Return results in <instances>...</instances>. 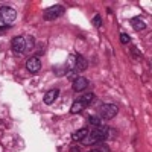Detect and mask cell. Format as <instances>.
I'll return each mask as SVG.
<instances>
[{"label": "cell", "mask_w": 152, "mask_h": 152, "mask_svg": "<svg viewBox=\"0 0 152 152\" xmlns=\"http://www.w3.org/2000/svg\"><path fill=\"white\" fill-rule=\"evenodd\" d=\"M12 50L17 53H26L34 47V38L29 35H18L12 38Z\"/></svg>", "instance_id": "cell-1"}, {"label": "cell", "mask_w": 152, "mask_h": 152, "mask_svg": "<svg viewBox=\"0 0 152 152\" xmlns=\"http://www.w3.org/2000/svg\"><path fill=\"white\" fill-rule=\"evenodd\" d=\"M108 128L107 126H96V129L91 132V134H88L84 140H81L82 142V145H85V146H91V145H96V143H99L100 140H105L107 138V135H108Z\"/></svg>", "instance_id": "cell-2"}, {"label": "cell", "mask_w": 152, "mask_h": 152, "mask_svg": "<svg viewBox=\"0 0 152 152\" xmlns=\"http://www.w3.org/2000/svg\"><path fill=\"white\" fill-rule=\"evenodd\" d=\"M17 18V12L14 8H11V6H2L0 8V21H2L5 26H11L12 23L15 21Z\"/></svg>", "instance_id": "cell-3"}, {"label": "cell", "mask_w": 152, "mask_h": 152, "mask_svg": "<svg viewBox=\"0 0 152 152\" xmlns=\"http://www.w3.org/2000/svg\"><path fill=\"white\" fill-rule=\"evenodd\" d=\"M64 6L62 5H55V6H50L49 9L44 11V20H56L59 18L62 14H64Z\"/></svg>", "instance_id": "cell-4"}, {"label": "cell", "mask_w": 152, "mask_h": 152, "mask_svg": "<svg viewBox=\"0 0 152 152\" xmlns=\"http://www.w3.org/2000/svg\"><path fill=\"white\" fill-rule=\"evenodd\" d=\"M117 111H119L117 105H114V104H104L102 107H100V116L105 117V119H113L117 114Z\"/></svg>", "instance_id": "cell-5"}, {"label": "cell", "mask_w": 152, "mask_h": 152, "mask_svg": "<svg viewBox=\"0 0 152 152\" xmlns=\"http://www.w3.org/2000/svg\"><path fill=\"white\" fill-rule=\"evenodd\" d=\"M26 69H28L31 73H37V72H40V69H41V61H40V58H37V56L29 58V59H28V62H26Z\"/></svg>", "instance_id": "cell-6"}, {"label": "cell", "mask_w": 152, "mask_h": 152, "mask_svg": "<svg viewBox=\"0 0 152 152\" xmlns=\"http://www.w3.org/2000/svg\"><path fill=\"white\" fill-rule=\"evenodd\" d=\"M88 85V81L85 78H82V76H79L76 81H73V90L75 91H84L85 88Z\"/></svg>", "instance_id": "cell-7"}, {"label": "cell", "mask_w": 152, "mask_h": 152, "mask_svg": "<svg viewBox=\"0 0 152 152\" xmlns=\"http://www.w3.org/2000/svg\"><path fill=\"white\" fill-rule=\"evenodd\" d=\"M56 97H58V90H50V91H47V93L44 94L43 100H44V104L50 105V104H53V102H55V99H56Z\"/></svg>", "instance_id": "cell-8"}, {"label": "cell", "mask_w": 152, "mask_h": 152, "mask_svg": "<svg viewBox=\"0 0 152 152\" xmlns=\"http://www.w3.org/2000/svg\"><path fill=\"white\" fill-rule=\"evenodd\" d=\"M87 69V59L81 55H78V58H76V66H75V70L76 72H82Z\"/></svg>", "instance_id": "cell-9"}, {"label": "cell", "mask_w": 152, "mask_h": 152, "mask_svg": "<svg viewBox=\"0 0 152 152\" xmlns=\"http://www.w3.org/2000/svg\"><path fill=\"white\" fill-rule=\"evenodd\" d=\"M85 107H87V105L78 99V100H76V102H73V105L70 107V113H72V114H78V113H81Z\"/></svg>", "instance_id": "cell-10"}, {"label": "cell", "mask_w": 152, "mask_h": 152, "mask_svg": "<svg viewBox=\"0 0 152 152\" xmlns=\"http://www.w3.org/2000/svg\"><path fill=\"white\" fill-rule=\"evenodd\" d=\"M87 135H88V129L82 128V129L75 131V132L72 134V138H73V140H84V138H85Z\"/></svg>", "instance_id": "cell-11"}, {"label": "cell", "mask_w": 152, "mask_h": 152, "mask_svg": "<svg viewBox=\"0 0 152 152\" xmlns=\"http://www.w3.org/2000/svg\"><path fill=\"white\" fill-rule=\"evenodd\" d=\"M76 58H78V55H70L66 61V69L67 72H73L75 70V66H76Z\"/></svg>", "instance_id": "cell-12"}, {"label": "cell", "mask_w": 152, "mask_h": 152, "mask_svg": "<svg viewBox=\"0 0 152 152\" xmlns=\"http://www.w3.org/2000/svg\"><path fill=\"white\" fill-rule=\"evenodd\" d=\"M131 24L134 26L135 31H145V29H146V23H145L142 18H132Z\"/></svg>", "instance_id": "cell-13"}, {"label": "cell", "mask_w": 152, "mask_h": 152, "mask_svg": "<svg viewBox=\"0 0 152 152\" xmlns=\"http://www.w3.org/2000/svg\"><path fill=\"white\" fill-rule=\"evenodd\" d=\"M88 122H90V125H93V126H100L102 119H100V116H90L88 117Z\"/></svg>", "instance_id": "cell-14"}, {"label": "cell", "mask_w": 152, "mask_h": 152, "mask_svg": "<svg viewBox=\"0 0 152 152\" xmlns=\"http://www.w3.org/2000/svg\"><path fill=\"white\" fill-rule=\"evenodd\" d=\"M93 99H94V94H93V93H85V94H84L79 100H81V102H84L85 105H88V104H90Z\"/></svg>", "instance_id": "cell-15"}, {"label": "cell", "mask_w": 152, "mask_h": 152, "mask_svg": "<svg viewBox=\"0 0 152 152\" xmlns=\"http://www.w3.org/2000/svg\"><path fill=\"white\" fill-rule=\"evenodd\" d=\"M94 152H110V146L105 143H99L94 149Z\"/></svg>", "instance_id": "cell-16"}, {"label": "cell", "mask_w": 152, "mask_h": 152, "mask_svg": "<svg viewBox=\"0 0 152 152\" xmlns=\"http://www.w3.org/2000/svg\"><path fill=\"white\" fill-rule=\"evenodd\" d=\"M120 41H122L123 44H128V43H131V37H129L128 34H122V35H120Z\"/></svg>", "instance_id": "cell-17"}, {"label": "cell", "mask_w": 152, "mask_h": 152, "mask_svg": "<svg viewBox=\"0 0 152 152\" xmlns=\"http://www.w3.org/2000/svg\"><path fill=\"white\" fill-rule=\"evenodd\" d=\"M53 72H55V73H56V75L59 76V75H66V73H67V69H66V66H62L61 69L55 67V69H53Z\"/></svg>", "instance_id": "cell-18"}, {"label": "cell", "mask_w": 152, "mask_h": 152, "mask_svg": "<svg viewBox=\"0 0 152 152\" xmlns=\"http://www.w3.org/2000/svg\"><path fill=\"white\" fill-rule=\"evenodd\" d=\"M93 24H94V26H97V28L102 26V20H100V15L96 14V15L93 17Z\"/></svg>", "instance_id": "cell-19"}, {"label": "cell", "mask_w": 152, "mask_h": 152, "mask_svg": "<svg viewBox=\"0 0 152 152\" xmlns=\"http://www.w3.org/2000/svg\"><path fill=\"white\" fill-rule=\"evenodd\" d=\"M67 76H69V79H70V81H76V79L79 78V76L76 75V72H67Z\"/></svg>", "instance_id": "cell-20"}, {"label": "cell", "mask_w": 152, "mask_h": 152, "mask_svg": "<svg viewBox=\"0 0 152 152\" xmlns=\"http://www.w3.org/2000/svg\"><path fill=\"white\" fill-rule=\"evenodd\" d=\"M70 152H81V149H79L78 146H72V148H70Z\"/></svg>", "instance_id": "cell-21"}, {"label": "cell", "mask_w": 152, "mask_h": 152, "mask_svg": "<svg viewBox=\"0 0 152 152\" xmlns=\"http://www.w3.org/2000/svg\"><path fill=\"white\" fill-rule=\"evenodd\" d=\"M6 29H8V26H2V28H0V34H3Z\"/></svg>", "instance_id": "cell-22"}, {"label": "cell", "mask_w": 152, "mask_h": 152, "mask_svg": "<svg viewBox=\"0 0 152 152\" xmlns=\"http://www.w3.org/2000/svg\"><path fill=\"white\" fill-rule=\"evenodd\" d=\"M90 152H94V151H90Z\"/></svg>", "instance_id": "cell-23"}]
</instances>
